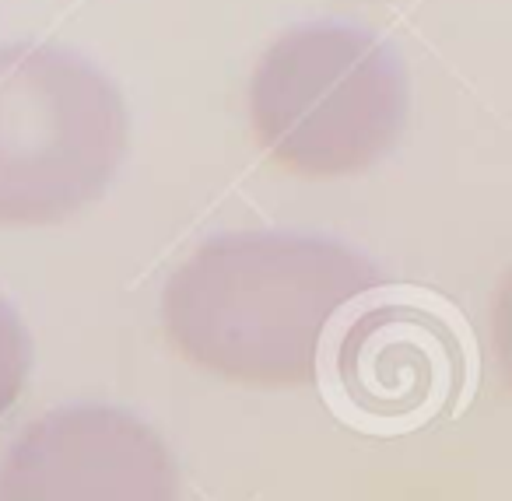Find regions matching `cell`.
Masks as SVG:
<instances>
[{
	"mask_svg": "<svg viewBox=\"0 0 512 501\" xmlns=\"http://www.w3.org/2000/svg\"><path fill=\"white\" fill-rule=\"evenodd\" d=\"M376 284V263L337 239L214 235L165 281L162 333L186 365L228 386L306 389L330 323Z\"/></svg>",
	"mask_w": 512,
	"mask_h": 501,
	"instance_id": "obj_1",
	"label": "cell"
},
{
	"mask_svg": "<svg viewBox=\"0 0 512 501\" xmlns=\"http://www.w3.org/2000/svg\"><path fill=\"white\" fill-rule=\"evenodd\" d=\"M411 92L369 32L316 22L281 32L246 88L249 130L278 172L309 183L358 176L397 148Z\"/></svg>",
	"mask_w": 512,
	"mask_h": 501,
	"instance_id": "obj_2",
	"label": "cell"
},
{
	"mask_svg": "<svg viewBox=\"0 0 512 501\" xmlns=\"http://www.w3.org/2000/svg\"><path fill=\"white\" fill-rule=\"evenodd\" d=\"M120 88L57 43L0 46V228L74 218L106 193L127 155Z\"/></svg>",
	"mask_w": 512,
	"mask_h": 501,
	"instance_id": "obj_3",
	"label": "cell"
},
{
	"mask_svg": "<svg viewBox=\"0 0 512 501\" xmlns=\"http://www.w3.org/2000/svg\"><path fill=\"white\" fill-rule=\"evenodd\" d=\"M0 501H179V459L123 407H57L4 452Z\"/></svg>",
	"mask_w": 512,
	"mask_h": 501,
	"instance_id": "obj_4",
	"label": "cell"
},
{
	"mask_svg": "<svg viewBox=\"0 0 512 501\" xmlns=\"http://www.w3.org/2000/svg\"><path fill=\"white\" fill-rule=\"evenodd\" d=\"M32 375V340L11 302L0 295V417L22 400Z\"/></svg>",
	"mask_w": 512,
	"mask_h": 501,
	"instance_id": "obj_5",
	"label": "cell"
}]
</instances>
